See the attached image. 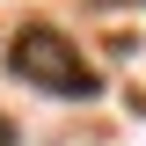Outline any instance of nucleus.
I'll list each match as a JSON object with an SVG mask.
<instances>
[{"label":"nucleus","mask_w":146,"mask_h":146,"mask_svg":"<svg viewBox=\"0 0 146 146\" xmlns=\"http://www.w3.org/2000/svg\"><path fill=\"white\" fill-rule=\"evenodd\" d=\"M7 73L15 80H29V88L44 95H66V102H95L102 95V73L80 58V44H73L66 29H51V22H22L15 36H7Z\"/></svg>","instance_id":"f257e3e1"},{"label":"nucleus","mask_w":146,"mask_h":146,"mask_svg":"<svg viewBox=\"0 0 146 146\" xmlns=\"http://www.w3.org/2000/svg\"><path fill=\"white\" fill-rule=\"evenodd\" d=\"M95 7H146V0H95Z\"/></svg>","instance_id":"f03ea898"},{"label":"nucleus","mask_w":146,"mask_h":146,"mask_svg":"<svg viewBox=\"0 0 146 146\" xmlns=\"http://www.w3.org/2000/svg\"><path fill=\"white\" fill-rule=\"evenodd\" d=\"M0 146H15V124H7V117H0Z\"/></svg>","instance_id":"7ed1b4c3"}]
</instances>
